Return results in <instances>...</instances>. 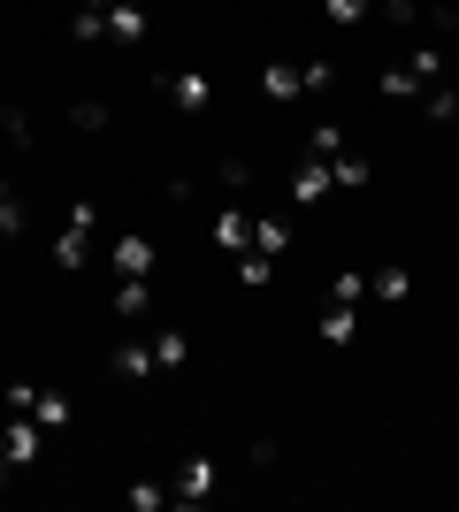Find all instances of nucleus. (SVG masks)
I'll list each match as a JSON object with an SVG mask.
<instances>
[{"label":"nucleus","mask_w":459,"mask_h":512,"mask_svg":"<svg viewBox=\"0 0 459 512\" xmlns=\"http://www.w3.org/2000/svg\"><path fill=\"white\" fill-rule=\"evenodd\" d=\"M153 360H161V367H184V360H192V337H184V329H153Z\"/></svg>","instance_id":"dca6fc26"},{"label":"nucleus","mask_w":459,"mask_h":512,"mask_svg":"<svg viewBox=\"0 0 459 512\" xmlns=\"http://www.w3.org/2000/svg\"><path fill=\"white\" fill-rule=\"evenodd\" d=\"M329 192H337V184H329V161L299 153V169H291V199H299V207H322Z\"/></svg>","instance_id":"20e7f679"},{"label":"nucleus","mask_w":459,"mask_h":512,"mask_svg":"<svg viewBox=\"0 0 459 512\" xmlns=\"http://www.w3.org/2000/svg\"><path fill=\"white\" fill-rule=\"evenodd\" d=\"M69 123L92 138V130H108V107H100V100H77V107H69Z\"/></svg>","instance_id":"a878e982"},{"label":"nucleus","mask_w":459,"mask_h":512,"mask_svg":"<svg viewBox=\"0 0 459 512\" xmlns=\"http://www.w3.org/2000/svg\"><path fill=\"white\" fill-rule=\"evenodd\" d=\"M92 245H100V207H92V199H69V222H62V237H54V268L77 276L92 260Z\"/></svg>","instance_id":"f257e3e1"},{"label":"nucleus","mask_w":459,"mask_h":512,"mask_svg":"<svg viewBox=\"0 0 459 512\" xmlns=\"http://www.w3.org/2000/svg\"><path fill=\"white\" fill-rule=\"evenodd\" d=\"M0 199H8V184H0Z\"/></svg>","instance_id":"2f4dec72"},{"label":"nucleus","mask_w":459,"mask_h":512,"mask_svg":"<svg viewBox=\"0 0 459 512\" xmlns=\"http://www.w3.org/2000/svg\"><path fill=\"white\" fill-rule=\"evenodd\" d=\"M0 130H8L16 146H31V115H23V107H0Z\"/></svg>","instance_id":"bb28decb"},{"label":"nucleus","mask_w":459,"mask_h":512,"mask_svg":"<svg viewBox=\"0 0 459 512\" xmlns=\"http://www.w3.org/2000/svg\"><path fill=\"white\" fill-rule=\"evenodd\" d=\"M299 92H306V69H291V62L261 69V100H299Z\"/></svg>","instance_id":"1a4fd4ad"},{"label":"nucleus","mask_w":459,"mask_h":512,"mask_svg":"<svg viewBox=\"0 0 459 512\" xmlns=\"http://www.w3.org/2000/svg\"><path fill=\"white\" fill-rule=\"evenodd\" d=\"M375 85H383V100H414V92H429V85H421V77H414L406 62H398V69H383Z\"/></svg>","instance_id":"aec40b11"},{"label":"nucleus","mask_w":459,"mask_h":512,"mask_svg":"<svg viewBox=\"0 0 459 512\" xmlns=\"http://www.w3.org/2000/svg\"><path fill=\"white\" fill-rule=\"evenodd\" d=\"M368 176H375V169H368V153H352V146H345V153H329V184H337V192H360Z\"/></svg>","instance_id":"9b49d317"},{"label":"nucleus","mask_w":459,"mask_h":512,"mask_svg":"<svg viewBox=\"0 0 459 512\" xmlns=\"http://www.w3.org/2000/svg\"><path fill=\"white\" fill-rule=\"evenodd\" d=\"M123 497H131V512H161V505H169V490H161V482H131Z\"/></svg>","instance_id":"b1692460"},{"label":"nucleus","mask_w":459,"mask_h":512,"mask_svg":"<svg viewBox=\"0 0 459 512\" xmlns=\"http://www.w3.org/2000/svg\"><path fill=\"white\" fill-rule=\"evenodd\" d=\"M322 16H329V23H337V31H352V23L368 16V0H322Z\"/></svg>","instance_id":"393cba45"},{"label":"nucleus","mask_w":459,"mask_h":512,"mask_svg":"<svg viewBox=\"0 0 459 512\" xmlns=\"http://www.w3.org/2000/svg\"><path fill=\"white\" fill-rule=\"evenodd\" d=\"M8 474H16V467H8V451H0V482H8Z\"/></svg>","instance_id":"7c9ffc66"},{"label":"nucleus","mask_w":459,"mask_h":512,"mask_svg":"<svg viewBox=\"0 0 459 512\" xmlns=\"http://www.w3.org/2000/svg\"><path fill=\"white\" fill-rule=\"evenodd\" d=\"M383 16H391V23H414V16H421V0H383Z\"/></svg>","instance_id":"c85d7f7f"},{"label":"nucleus","mask_w":459,"mask_h":512,"mask_svg":"<svg viewBox=\"0 0 459 512\" xmlns=\"http://www.w3.org/2000/svg\"><path fill=\"white\" fill-rule=\"evenodd\" d=\"M215 245L238 260L245 245H253V214H245V207H222V214H215Z\"/></svg>","instance_id":"0eeeda50"},{"label":"nucleus","mask_w":459,"mask_h":512,"mask_svg":"<svg viewBox=\"0 0 459 512\" xmlns=\"http://www.w3.org/2000/svg\"><path fill=\"white\" fill-rule=\"evenodd\" d=\"M161 85H169V107H184V115H207V107L222 100L207 69H176V77H161Z\"/></svg>","instance_id":"7ed1b4c3"},{"label":"nucleus","mask_w":459,"mask_h":512,"mask_svg":"<svg viewBox=\"0 0 459 512\" xmlns=\"http://www.w3.org/2000/svg\"><path fill=\"white\" fill-rule=\"evenodd\" d=\"M0 451H8V467H31V459H39V421H31V413H8Z\"/></svg>","instance_id":"39448f33"},{"label":"nucleus","mask_w":459,"mask_h":512,"mask_svg":"<svg viewBox=\"0 0 459 512\" xmlns=\"http://www.w3.org/2000/svg\"><path fill=\"white\" fill-rule=\"evenodd\" d=\"M421 107H429V123H452V115H459V92L452 85H429V92H421Z\"/></svg>","instance_id":"4be33fe9"},{"label":"nucleus","mask_w":459,"mask_h":512,"mask_svg":"<svg viewBox=\"0 0 459 512\" xmlns=\"http://www.w3.org/2000/svg\"><path fill=\"white\" fill-rule=\"evenodd\" d=\"M77 8H100V16H108V8H115V0H77Z\"/></svg>","instance_id":"c756f323"},{"label":"nucleus","mask_w":459,"mask_h":512,"mask_svg":"<svg viewBox=\"0 0 459 512\" xmlns=\"http://www.w3.org/2000/svg\"><path fill=\"white\" fill-rule=\"evenodd\" d=\"M69 413H77V406H69V390H31V421H39V428H62Z\"/></svg>","instance_id":"4468645a"},{"label":"nucleus","mask_w":459,"mask_h":512,"mask_svg":"<svg viewBox=\"0 0 459 512\" xmlns=\"http://www.w3.org/2000/svg\"><path fill=\"white\" fill-rule=\"evenodd\" d=\"M115 375H123V383H146V375H153V367H161V360H153V337L146 344H115Z\"/></svg>","instance_id":"6e6552de"},{"label":"nucleus","mask_w":459,"mask_h":512,"mask_svg":"<svg viewBox=\"0 0 459 512\" xmlns=\"http://www.w3.org/2000/svg\"><path fill=\"white\" fill-rule=\"evenodd\" d=\"M306 153H314V161L345 153V130H337V123H314V130H306Z\"/></svg>","instance_id":"412c9836"},{"label":"nucleus","mask_w":459,"mask_h":512,"mask_svg":"<svg viewBox=\"0 0 459 512\" xmlns=\"http://www.w3.org/2000/svg\"><path fill=\"white\" fill-rule=\"evenodd\" d=\"M268 276H276V260L245 245V253H238V283H245V291H268Z\"/></svg>","instance_id":"a211bd4d"},{"label":"nucleus","mask_w":459,"mask_h":512,"mask_svg":"<svg viewBox=\"0 0 459 512\" xmlns=\"http://www.w3.org/2000/svg\"><path fill=\"white\" fill-rule=\"evenodd\" d=\"M215 490H222V459L215 451H192V459L176 467V482H169V505H207Z\"/></svg>","instance_id":"f03ea898"},{"label":"nucleus","mask_w":459,"mask_h":512,"mask_svg":"<svg viewBox=\"0 0 459 512\" xmlns=\"http://www.w3.org/2000/svg\"><path fill=\"white\" fill-rule=\"evenodd\" d=\"M253 253L284 260V253H291V230H284V222H268V214H253Z\"/></svg>","instance_id":"2eb2a0df"},{"label":"nucleus","mask_w":459,"mask_h":512,"mask_svg":"<svg viewBox=\"0 0 459 512\" xmlns=\"http://www.w3.org/2000/svg\"><path fill=\"white\" fill-rule=\"evenodd\" d=\"M406 291H414V276H406L398 260H391V268H375V276H368V299H406Z\"/></svg>","instance_id":"f3484780"},{"label":"nucleus","mask_w":459,"mask_h":512,"mask_svg":"<svg viewBox=\"0 0 459 512\" xmlns=\"http://www.w3.org/2000/svg\"><path fill=\"white\" fill-rule=\"evenodd\" d=\"M108 268H115V276H153V237H115Z\"/></svg>","instance_id":"423d86ee"},{"label":"nucleus","mask_w":459,"mask_h":512,"mask_svg":"<svg viewBox=\"0 0 459 512\" xmlns=\"http://www.w3.org/2000/svg\"><path fill=\"white\" fill-rule=\"evenodd\" d=\"M108 31L123 46H138V39H146V0H115V8H108Z\"/></svg>","instance_id":"f8f14e48"},{"label":"nucleus","mask_w":459,"mask_h":512,"mask_svg":"<svg viewBox=\"0 0 459 512\" xmlns=\"http://www.w3.org/2000/svg\"><path fill=\"white\" fill-rule=\"evenodd\" d=\"M329 299L360 306V299H368V276H360V268H337V283H329Z\"/></svg>","instance_id":"5701e85b"},{"label":"nucleus","mask_w":459,"mask_h":512,"mask_svg":"<svg viewBox=\"0 0 459 512\" xmlns=\"http://www.w3.org/2000/svg\"><path fill=\"white\" fill-rule=\"evenodd\" d=\"M69 39H77V46H100V39H108V16H100V8H77V16H69Z\"/></svg>","instance_id":"6ab92c4d"},{"label":"nucleus","mask_w":459,"mask_h":512,"mask_svg":"<svg viewBox=\"0 0 459 512\" xmlns=\"http://www.w3.org/2000/svg\"><path fill=\"white\" fill-rule=\"evenodd\" d=\"M146 306H153V276H115V314L138 321Z\"/></svg>","instance_id":"9d476101"},{"label":"nucleus","mask_w":459,"mask_h":512,"mask_svg":"<svg viewBox=\"0 0 459 512\" xmlns=\"http://www.w3.org/2000/svg\"><path fill=\"white\" fill-rule=\"evenodd\" d=\"M306 69V92H329V85H337V69H329V62H299Z\"/></svg>","instance_id":"cd10ccee"},{"label":"nucleus","mask_w":459,"mask_h":512,"mask_svg":"<svg viewBox=\"0 0 459 512\" xmlns=\"http://www.w3.org/2000/svg\"><path fill=\"white\" fill-rule=\"evenodd\" d=\"M352 337H360V306L329 299V314H322V344H352Z\"/></svg>","instance_id":"ddd939ff"}]
</instances>
